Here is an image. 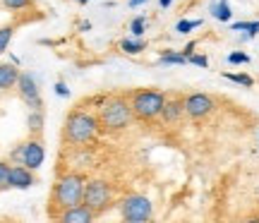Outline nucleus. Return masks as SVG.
I'll use <instances>...</instances> for the list:
<instances>
[{"mask_svg":"<svg viewBox=\"0 0 259 223\" xmlns=\"http://www.w3.org/2000/svg\"><path fill=\"white\" fill-rule=\"evenodd\" d=\"M144 27H147V17H144V15H139V17L132 19V24H130V31H132L135 36H142V34H144Z\"/></svg>","mask_w":259,"mask_h":223,"instance_id":"412c9836","label":"nucleus"},{"mask_svg":"<svg viewBox=\"0 0 259 223\" xmlns=\"http://www.w3.org/2000/svg\"><path fill=\"white\" fill-rule=\"evenodd\" d=\"M3 5L8 10H24L31 5V0H3Z\"/></svg>","mask_w":259,"mask_h":223,"instance_id":"393cba45","label":"nucleus"},{"mask_svg":"<svg viewBox=\"0 0 259 223\" xmlns=\"http://www.w3.org/2000/svg\"><path fill=\"white\" fill-rule=\"evenodd\" d=\"M163 103H166V96L161 92H154V89H142L132 96V113L139 120H154L156 115H161L163 111Z\"/></svg>","mask_w":259,"mask_h":223,"instance_id":"20e7f679","label":"nucleus"},{"mask_svg":"<svg viewBox=\"0 0 259 223\" xmlns=\"http://www.w3.org/2000/svg\"><path fill=\"white\" fill-rule=\"evenodd\" d=\"M10 163L8 161H0V190H5L10 187Z\"/></svg>","mask_w":259,"mask_h":223,"instance_id":"4be33fe9","label":"nucleus"},{"mask_svg":"<svg viewBox=\"0 0 259 223\" xmlns=\"http://www.w3.org/2000/svg\"><path fill=\"white\" fill-rule=\"evenodd\" d=\"M158 63H161V65H185L187 58L183 56V53H176V51H166V53H161Z\"/></svg>","mask_w":259,"mask_h":223,"instance_id":"f3484780","label":"nucleus"},{"mask_svg":"<svg viewBox=\"0 0 259 223\" xmlns=\"http://www.w3.org/2000/svg\"><path fill=\"white\" fill-rule=\"evenodd\" d=\"M56 94H58V96H63V99H67V96H70V89H67V84H65V82H58V84H56Z\"/></svg>","mask_w":259,"mask_h":223,"instance_id":"bb28decb","label":"nucleus"},{"mask_svg":"<svg viewBox=\"0 0 259 223\" xmlns=\"http://www.w3.org/2000/svg\"><path fill=\"white\" fill-rule=\"evenodd\" d=\"M94 216H96L94 209H89L87 204H77V206L65 209L63 214H60V221L63 223H89V221H94Z\"/></svg>","mask_w":259,"mask_h":223,"instance_id":"9d476101","label":"nucleus"},{"mask_svg":"<svg viewBox=\"0 0 259 223\" xmlns=\"http://www.w3.org/2000/svg\"><path fill=\"white\" fill-rule=\"evenodd\" d=\"M132 118H135L132 103H127L122 96H111V99L101 106L99 125H101L106 132H118V130H122V127H127Z\"/></svg>","mask_w":259,"mask_h":223,"instance_id":"f257e3e1","label":"nucleus"},{"mask_svg":"<svg viewBox=\"0 0 259 223\" xmlns=\"http://www.w3.org/2000/svg\"><path fill=\"white\" fill-rule=\"evenodd\" d=\"M17 79H19L17 63H15V65H10V63H0V92H3V89H12V86H17Z\"/></svg>","mask_w":259,"mask_h":223,"instance_id":"f8f14e48","label":"nucleus"},{"mask_svg":"<svg viewBox=\"0 0 259 223\" xmlns=\"http://www.w3.org/2000/svg\"><path fill=\"white\" fill-rule=\"evenodd\" d=\"M84 177L79 173H70V175H65L60 183L56 185V192H53V199H51V204L60 209V214H63L65 209H70V206H77L82 204V197H84Z\"/></svg>","mask_w":259,"mask_h":223,"instance_id":"f03ea898","label":"nucleus"},{"mask_svg":"<svg viewBox=\"0 0 259 223\" xmlns=\"http://www.w3.org/2000/svg\"><path fill=\"white\" fill-rule=\"evenodd\" d=\"M197 27H202V19H180L176 24V31L178 34H190Z\"/></svg>","mask_w":259,"mask_h":223,"instance_id":"6ab92c4d","label":"nucleus"},{"mask_svg":"<svg viewBox=\"0 0 259 223\" xmlns=\"http://www.w3.org/2000/svg\"><path fill=\"white\" fill-rule=\"evenodd\" d=\"M27 127L34 135H41V130H44V113L41 111H31L27 118Z\"/></svg>","mask_w":259,"mask_h":223,"instance_id":"a211bd4d","label":"nucleus"},{"mask_svg":"<svg viewBox=\"0 0 259 223\" xmlns=\"http://www.w3.org/2000/svg\"><path fill=\"white\" fill-rule=\"evenodd\" d=\"M213 108V101L206 96V94H192L185 99V113L190 118H204L209 115Z\"/></svg>","mask_w":259,"mask_h":223,"instance_id":"1a4fd4ad","label":"nucleus"},{"mask_svg":"<svg viewBox=\"0 0 259 223\" xmlns=\"http://www.w3.org/2000/svg\"><path fill=\"white\" fill-rule=\"evenodd\" d=\"M77 3H82V5H87V3H89V0H77Z\"/></svg>","mask_w":259,"mask_h":223,"instance_id":"c756f323","label":"nucleus"},{"mask_svg":"<svg viewBox=\"0 0 259 223\" xmlns=\"http://www.w3.org/2000/svg\"><path fill=\"white\" fill-rule=\"evenodd\" d=\"M12 31H15L12 27H3V29H0V53H5V51H8L10 38H12Z\"/></svg>","mask_w":259,"mask_h":223,"instance_id":"b1692460","label":"nucleus"},{"mask_svg":"<svg viewBox=\"0 0 259 223\" xmlns=\"http://www.w3.org/2000/svg\"><path fill=\"white\" fill-rule=\"evenodd\" d=\"M111 185L108 183H103V180H92V183H87L84 187V197H82V204H87L89 209H94L96 214L103 211V209H108L111 204Z\"/></svg>","mask_w":259,"mask_h":223,"instance_id":"39448f33","label":"nucleus"},{"mask_svg":"<svg viewBox=\"0 0 259 223\" xmlns=\"http://www.w3.org/2000/svg\"><path fill=\"white\" fill-rule=\"evenodd\" d=\"M147 0H130V8H139V5H144Z\"/></svg>","mask_w":259,"mask_h":223,"instance_id":"cd10ccee","label":"nucleus"},{"mask_svg":"<svg viewBox=\"0 0 259 223\" xmlns=\"http://www.w3.org/2000/svg\"><path fill=\"white\" fill-rule=\"evenodd\" d=\"M10 158H12V161H19L22 166L31 168V170H36V168H41V163H44L46 151H44V144L38 140H29V142H22V144L10 154Z\"/></svg>","mask_w":259,"mask_h":223,"instance_id":"423d86ee","label":"nucleus"},{"mask_svg":"<svg viewBox=\"0 0 259 223\" xmlns=\"http://www.w3.org/2000/svg\"><path fill=\"white\" fill-rule=\"evenodd\" d=\"M223 77H226V79H231V82H235V84H240V86H247V89H250L252 84H254V79H252L250 74H233V72H223Z\"/></svg>","mask_w":259,"mask_h":223,"instance_id":"aec40b11","label":"nucleus"},{"mask_svg":"<svg viewBox=\"0 0 259 223\" xmlns=\"http://www.w3.org/2000/svg\"><path fill=\"white\" fill-rule=\"evenodd\" d=\"M120 48L127 53V56H137V53H142L144 48H147V43L142 41V38H125V41H120Z\"/></svg>","mask_w":259,"mask_h":223,"instance_id":"dca6fc26","label":"nucleus"},{"mask_svg":"<svg viewBox=\"0 0 259 223\" xmlns=\"http://www.w3.org/2000/svg\"><path fill=\"white\" fill-rule=\"evenodd\" d=\"M209 10H211L213 19H219V22H231V17H233V10L228 5V0H216V3H211Z\"/></svg>","mask_w":259,"mask_h":223,"instance_id":"2eb2a0df","label":"nucleus"},{"mask_svg":"<svg viewBox=\"0 0 259 223\" xmlns=\"http://www.w3.org/2000/svg\"><path fill=\"white\" fill-rule=\"evenodd\" d=\"M151 211H154V206L149 202L147 197L142 195H130L122 199V218L130 223H142L151 218Z\"/></svg>","mask_w":259,"mask_h":223,"instance_id":"0eeeda50","label":"nucleus"},{"mask_svg":"<svg viewBox=\"0 0 259 223\" xmlns=\"http://www.w3.org/2000/svg\"><path fill=\"white\" fill-rule=\"evenodd\" d=\"M158 3H161V8L166 10V8H170V5H173V0H158Z\"/></svg>","mask_w":259,"mask_h":223,"instance_id":"c85d7f7f","label":"nucleus"},{"mask_svg":"<svg viewBox=\"0 0 259 223\" xmlns=\"http://www.w3.org/2000/svg\"><path fill=\"white\" fill-rule=\"evenodd\" d=\"M231 31H245V34H242V41L254 38L259 34V19H254V22H233Z\"/></svg>","mask_w":259,"mask_h":223,"instance_id":"4468645a","label":"nucleus"},{"mask_svg":"<svg viewBox=\"0 0 259 223\" xmlns=\"http://www.w3.org/2000/svg\"><path fill=\"white\" fill-rule=\"evenodd\" d=\"M185 113V101H168V103H163V111H161V115L166 118L168 122H176L180 115Z\"/></svg>","mask_w":259,"mask_h":223,"instance_id":"ddd939ff","label":"nucleus"},{"mask_svg":"<svg viewBox=\"0 0 259 223\" xmlns=\"http://www.w3.org/2000/svg\"><path fill=\"white\" fill-rule=\"evenodd\" d=\"M17 92H19V99L27 103L31 111H41L44 108V101H41V92H38V84L31 74H22L19 72V79H17Z\"/></svg>","mask_w":259,"mask_h":223,"instance_id":"6e6552de","label":"nucleus"},{"mask_svg":"<svg viewBox=\"0 0 259 223\" xmlns=\"http://www.w3.org/2000/svg\"><path fill=\"white\" fill-rule=\"evenodd\" d=\"M96 132H99V118H94L89 113L77 111L65 122V140L72 144H84V142L94 140Z\"/></svg>","mask_w":259,"mask_h":223,"instance_id":"7ed1b4c3","label":"nucleus"},{"mask_svg":"<svg viewBox=\"0 0 259 223\" xmlns=\"http://www.w3.org/2000/svg\"><path fill=\"white\" fill-rule=\"evenodd\" d=\"M187 63H192V65H197V67H209V58L206 56H187Z\"/></svg>","mask_w":259,"mask_h":223,"instance_id":"a878e982","label":"nucleus"},{"mask_svg":"<svg viewBox=\"0 0 259 223\" xmlns=\"http://www.w3.org/2000/svg\"><path fill=\"white\" fill-rule=\"evenodd\" d=\"M31 185H34L31 168H27V166H12L10 168V187H15V190H29Z\"/></svg>","mask_w":259,"mask_h":223,"instance_id":"9b49d317","label":"nucleus"},{"mask_svg":"<svg viewBox=\"0 0 259 223\" xmlns=\"http://www.w3.org/2000/svg\"><path fill=\"white\" fill-rule=\"evenodd\" d=\"M228 63H231V65H247V63H250V56L242 53V51H233L231 56H228Z\"/></svg>","mask_w":259,"mask_h":223,"instance_id":"5701e85b","label":"nucleus"}]
</instances>
